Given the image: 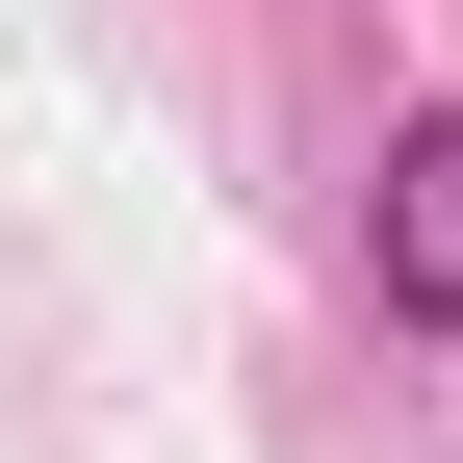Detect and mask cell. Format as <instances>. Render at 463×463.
<instances>
[{
    "mask_svg": "<svg viewBox=\"0 0 463 463\" xmlns=\"http://www.w3.org/2000/svg\"><path fill=\"white\" fill-rule=\"evenodd\" d=\"M361 283H386V335H463V103L386 129V181H361Z\"/></svg>",
    "mask_w": 463,
    "mask_h": 463,
    "instance_id": "cell-1",
    "label": "cell"
}]
</instances>
